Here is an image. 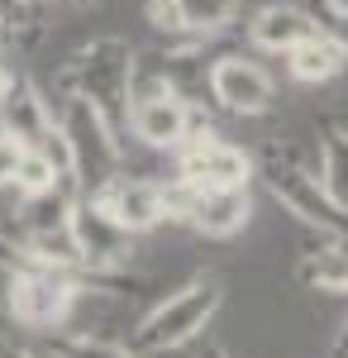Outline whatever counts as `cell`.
<instances>
[{
	"mask_svg": "<svg viewBox=\"0 0 348 358\" xmlns=\"http://www.w3.org/2000/svg\"><path fill=\"white\" fill-rule=\"evenodd\" d=\"M134 67L138 57L124 38H96L67 62V91L86 96L106 115L115 134L129 129V106H134Z\"/></svg>",
	"mask_w": 348,
	"mask_h": 358,
	"instance_id": "cell-1",
	"label": "cell"
},
{
	"mask_svg": "<svg viewBox=\"0 0 348 358\" xmlns=\"http://www.w3.org/2000/svg\"><path fill=\"white\" fill-rule=\"evenodd\" d=\"M53 110H57V129L67 138V153H72V182L91 187V192L106 187L119 172V163H124L119 134L106 124V115L96 110L86 96H77V91H67Z\"/></svg>",
	"mask_w": 348,
	"mask_h": 358,
	"instance_id": "cell-2",
	"label": "cell"
},
{
	"mask_svg": "<svg viewBox=\"0 0 348 358\" xmlns=\"http://www.w3.org/2000/svg\"><path fill=\"white\" fill-rule=\"evenodd\" d=\"M215 310H219V282H215V277H201V282L182 287V292H177V296H167L153 315H143V320H138L134 354H167V349L191 344L196 334L210 325Z\"/></svg>",
	"mask_w": 348,
	"mask_h": 358,
	"instance_id": "cell-3",
	"label": "cell"
},
{
	"mask_svg": "<svg viewBox=\"0 0 348 358\" xmlns=\"http://www.w3.org/2000/svg\"><path fill=\"white\" fill-rule=\"evenodd\" d=\"M162 201H167V215H182L191 229H201L210 239L239 234L253 215L248 187H191V182L177 177V182L162 187Z\"/></svg>",
	"mask_w": 348,
	"mask_h": 358,
	"instance_id": "cell-4",
	"label": "cell"
},
{
	"mask_svg": "<svg viewBox=\"0 0 348 358\" xmlns=\"http://www.w3.org/2000/svg\"><path fill=\"white\" fill-rule=\"evenodd\" d=\"M263 182H268V192L277 196L291 215H300L305 224L324 229L329 239H348V210H339V206L329 201L320 172L300 167L296 158H272V163L263 167Z\"/></svg>",
	"mask_w": 348,
	"mask_h": 358,
	"instance_id": "cell-5",
	"label": "cell"
},
{
	"mask_svg": "<svg viewBox=\"0 0 348 358\" xmlns=\"http://www.w3.org/2000/svg\"><path fill=\"white\" fill-rule=\"evenodd\" d=\"M177 177L191 187H248L253 177V158L239 143L210 134V129H191L187 143L177 148Z\"/></svg>",
	"mask_w": 348,
	"mask_h": 358,
	"instance_id": "cell-6",
	"label": "cell"
},
{
	"mask_svg": "<svg viewBox=\"0 0 348 358\" xmlns=\"http://www.w3.org/2000/svg\"><path fill=\"white\" fill-rule=\"evenodd\" d=\"M205 86H210L215 106L229 115H268L277 101V82L263 62L243 53H224L205 67Z\"/></svg>",
	"mask_w": 348,
	"mask_h": 358,
	"instance_id": "cell-7",
	"label": "cell"
},
{
	"mask_svg": "<svg viewBox=\"0 0 348 358\" xmlns=\"http://www.w3.org/2000/svg\"><path fill=\"white\" fill-rule=\"evenodd\" d=\"M72 301H77V287L62 277V268H53V273H15L10 292H5V306L20 325L48 330V334L67 320Z\"/></svg>",
	"mask_w": 348,
	"mask_h": 358,
	"instance_id": "cell-8",
	"label": "cell"
},
{
	"mask_svg": "<svg viewBox=\"0 0 348 358\" xmlns=\"http://www.w3.org/2000/svg\"><path fill=\"white\" fill-rule=\"evenodd\" d=\"M196 129V110L177 86H158V91H134L129 106V134L148 148H182L187 134Z\"/></svg>",
	"mask_w": 348,
	"mask_h": 358,
	"instance_id": "cell-9",
	"label": "cell"
},
{
	"mask_svg": "<svg viewBox=\"0 0 348 358\" xmlns=\"http://www.w3.org/2000/svg\"><path fill=\"white\" fill-rule=\"evenodd\" d=\"M91 206H96L110 224H119L124 234H148L153 224L167 220V201H162L158 182H148V177H124V172H115L106 187H96V192H91Z\"/></svg>",
	"mask_w": 348,
	"mask_h": 358,
	"instance_id": "cell-10",
	"label": "cell"
},
{
	"mask_svg": "<svg viewBox=\"0 0 348 358\" xmlns=\"http://www.w3.org/2000/svg\"><path fill=\"white\" fill-rule=\"evenodd\" d=\"M72 229H77V244H81V268L110 273V268H124V263H129V253H134V234H124L119 224H110L91 201L77 206Z\"/></svg>",
	"mask_w": 348,
	"mask_h": 358,
	"instance_id": "cell-11",
	"label": "cell"
},
{
	"mask_svg": "<svg viewBox=\"0 0 348 358\" xmlns=\"http://www.w3.org/2000/svg\"><path fill=\"white\" fill-rule=\"evenodd\" d=\"M0 110H5V124H0V129H5V134H15L24 148H43L48 134H53V124H57L53 101H48L34 82L10 86V96L0 101Z\"/></svg>",
	"mask_w": 348,
	"mask_h": 358,
	"instance_id": "cell-12",
	"label": "cell"
},
{
	"mask_svg": "<svg viewBox=\"0 0 348 358\" xmlns=\"http://www.w3.org/2000/svg\"><path fill=\"white\" fill-rule=\"evenodd\" d=\"M315 15L300 10V5H263L253 20H248V43L263 48V53H291L300 38L315 34Z\"/></svg>",
	"mask_w": 348,
	"mask_h": 358,
	"instance_id": "cell-13",
	"label": "cell"
},
{
	"mask_svg": "<svg viewBox=\"0 0 348 358\" xmlns=\"http://www.w3.org/2000/svg\"><path fill=\"white\" fill-rule=\"evenodd\" d=\"M344 67H348L344 43H339L334 34H324V29H315L310 38H300L291 53H287V72H291L296 82H305V86L334 82V77H339Z\"/></svg>",
	"mask_w": 348,
	"mask_h": 358,
	"instance_id": "cell-14",
	"label": "cell"
},
{
	"mask_svg": "<svg viewBox=\"0 0 348 358\" xmlns=\"http://www.w3.org/2000/svg\"><path fill=\"white\" fill-rule=\"evenodd\" d=\"M300 277H305L315 292L348 296V239H334V244L305 253V258H300Z\"/></svg>",
	"mask_w": 348,
	"mask_h": 358,
	"instance_id": "cell-15",
	"label": "cell"
},
{
	"mask_svg": "<svg viewBox=\"0 0 348 358\" xmlns=\"http://www.w3.org/2000/svg\"><path fill=\"white\" fill-rule=\"evenodd\" d=\"M172 10L191 38H215L239 20V0H172Z\"/></svg>",
	"mask_w": 348,
	"mask_h": 358,
	"instance_id": "cell-16",
	"label": "cell"
},
{
	"mask_svg": "<svg viewBox=\"0 0 348 358\" xmlns=\"http://www.w3.org/2000/svg\"><path fill=\"white\" fill-rule=\"evenodd\" d=\"M320 182L329 201L348 210V129L344 124H329L320 134Z\"/></svg>",
	"mask_w": 348,
	"mask_h": 358,
	"instance_id": "cell-17",
	"label": "cell"
},
{
	"mask_svg": "<svg viewBox=\"0 0 348 358\" xmlns=\"http://www.w3.org/2000/svg\"><path fill=\"white\" fill-rule=\"evenodd\" d=\"M53 182H67L62 172H57V163L43 153V148H24V158H20V167H15V177H10V187L20 196L29 192H43V187H53ZM77 187V182H72Z\"/></svg>",
	"mask_w": 348,
	"mask_h": 358,
	"instance_id": "cell-18",
	"label": "cell"
},
{
	"mask_svg": "<svg viewBox=\"0 0 348 358\" xmlns=\"http://www.w3.org/2000/svg\"><path fill=\"white\" fill-rule=\"evenodd\" d=\"M53 358H138L134 349H119L110 339H91V334H53L48 339Z\"/></svg>",
	"mask_w": 348,
	"mask_h": 358,
	"instance_id": "cell-19",
	"label": "cell"
},
{
	"mask_svg": "<svg viewBox=\"0 0 348 358\" xmlns=\"http://www.w3.org/2000/svg\"><path fill=\"white\" fill-rule=\"evenodd\" d=\"M143 10H148V24L158 29V34H167V38H191V34H182V20H177L172 0H148Z\"/></svg>",
	"mask_w": 348,
	"mask_h": 358,
	"instance_id": "cell-20",
	"label": "cell"
},
{
	"mask_svg": "<svg viewBox=\"0 0 348 358\" xmlns=\"http://www.w3.org/2000/svg\"><path fill=\"white\" fill-rule=\"evenodd\" d=\"M20 158H24V143H20L15 134H5V129H0V187H10V177H15Z\"/></svg>",
	"mask_w": 348,
	"mask_h": 358,
	"instance_id": "cell-21",
	"label": "cell"
},
{
	"mask_svg": "<svg viewBox=\"0 0 348 358\" xmlns=\"http://www.w3.org/2000/svg\"><path fill=\"white\" fill-rule=\"evenodd\" d=\"M10 86H15V77H10V67H5V62H0V101H5V96H10Z\"/></svg>",
	"mask_w": 348,
	"mask_h": 358,
	"instance_id": "cell-22",
	"label": "cell"
},
{
	"mask_svg": "<svg viewBox=\"0 0 348 358\" xmlns=\"http://www.w3.org/2000/svg\"><path fill=\"white\" fill-rule=\"evenodd\" d=\"M334 358H348V325L339 330V339H334Z\"/></svg>",
	"mask_w": 348,
	"mask_h": 358,
	"instance_id": "cell-23",
	"label": "cell"
},
{
	"mask_svg": "<svg viewBox=\"0 0 348 358\" xmlns=\"http://www.w3.org/2000/svg\"><path fill=\"white\" fill-rule=\"evenodd\" d=\"M0 358H34L29 349H0Z\"/></svg>",
	"mask_w": 348,
	"mask_h": 358,
	"instance_id": "cell-24",
	"label": "cell"
},
{
	"mask_svg": "<svg viewBox=\"0 0 348 358\" xmlns=\"http://www.w3.org/2000/svg\"><path fill=\"white\" fill-rule=\"evenodd\" d=\"M205 358H229V354H224V349H205Z\"/></svg>",
	"mask_w": 348,
	"mask_h": 358,
	"instance_id": "cell-25",
	"label": "cell"
},
{
	"mask_svg": "<svg viewBox=\"0 0 348 358\" xmlns=\"http://www.w3.org/2000/svg\"><path fill=\"white\" fill-rule=\"evenodd\" d=\"M334 5H348V0H334Z\"/></svg>",
	"mask_w": 348,
	"mask_h": 358,
	"instance_id": "cell-26",
	"label": "cell"
}]
</instances>
